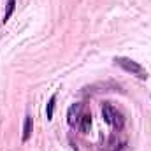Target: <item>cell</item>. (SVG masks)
<instances>
[{
  "mask_svg": "<svg viewBox=\"0 0 151 151\" xmlns=\"http://www.w3.org/2000/svg\"><path fill=\"white\" fill-rule=\"evenodd\" d=\"M114 62H116V65H119L123 70H127L128 74L137 76L139 79H148V72H146L137 62H134V60H130V58H125V56H119V58H116Z\"/></svg>",
  "mask_w": 151,
  "mask_h": 151,
  "instance_id": "1",
  "label": "cell"
},
{
  "mask_svg": "<svg viewBox=\"0 0 151 151\" xmlns=\"http://www.w3.org/2000/svg\"><path fill=\"white\" fill-rule=\"evenodd\" d=\"M102 116H104V119H106L109 125H113L116 128H121V127H123V118H121V114L118 113L109 102H106V104L102 106Z\"/></svg>",
  "mask_w": 151,
  "mask_h": 151,
  "instance_id": "2",
  "label": "cell"
},
{
  "mask_svg": "<svg viewBox=\"0 0 151 151\" xmlns=\"http://www.w3.org/2000/svg\"><path fill=\"white\" fill-rule=\"evenodd\" d=\"M79 119H81V104H74V106H70V109L67 113V121H69V125L76 127V123H79Z\"/></svg>",
  "mask_w": 151,
  "mask_h": 151,
  "instance_id": "3",
  "label": "cell"
},
{
  "mask_svg": "<svg viewBox=\"0 0 151 151\" xmlns=\"http://www.w3.org/2000/svg\"><path fill=\"white\" fill-rule=\"evenodd\" d=\"M91 127V116L90 114H81V119H79V128L83 134H86Z\"/></svg>",
  "mask_w": 151,
  "mask_h": 151,
  "instance_id": "4",
  "label": "cell"
},
{
  "mask_svg": "<svg viewBox=\"0 0 151 151\" xmlns=\"http://www.w3.org/2000/svg\"><path fill=\"white\" fill-rule=\"evenodd\" d=\"M30 135H32V118L27 114L25 116V125H23V141L27 142L30 139Z\"/></svg>",
  "mask_w": 151,
  "mask_h": 151,
  "instance_id": "5",
  "label": "cell"
},
{
  "mask_svg": "<svg viewBox=\"0 0 151 151\" xmlns=\"http://www.w3.org/2000/svg\"><path fill=\"white\" fill-rule=\"evenodd\" d=\"M55 102H56V95H53L46 106V114H47V119H53V109H55Z\"/></svg>",
  "mask_w": 151,
  "mask_h": 151,
  "instance_id": "6",
  "label": "cell"
},
{
  "mask_svg": "<svg viewBox=\"0 0 151 151\" xmlns=\"http://www.w3.org/2000/svg\"><path fill=\"white\" fill-rule=\"evenodd\" d=\"M14 7H16V0H9V2H7V11H5V14H4V23L9 21L11 14L14 12Z\"/></svg>",
  "mask_w": 151,
  "mask_h": 151,
  "instance_id": "7",
  "label": "cell"
}]
</instances>
